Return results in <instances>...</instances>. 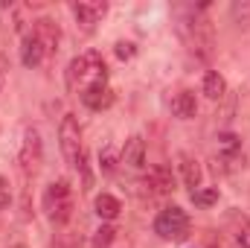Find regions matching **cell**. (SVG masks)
I'll use <instances>...</instances> for the list:
<instances>
[{
  "instance_id": "4",
  "label": "cell",
  "mask_w": 250,
  "mask_h": 248,
  "mask_svg": "<svg viewBox=\"0 0 250 248\" xmlns=\"http://www.w3.org/2000/svg\"><path fill=\"white\" fill-rule=\"evenodd\" d=\"M41 158H44L41 134H38V128H26L23 131V143H21V155H18L23 175H35L38 167H41Z\"/></svg>"
},
{
  "instance_id": "22",
  "label": "cell",
  "mask_w": 250,
  "mask_h": 248,
  "mask_svg": "<svg viewBox=\"0 0 250 248\" xmlns=\"http://www.w3.org/2000/svg\"><path fill=\"white\" fill-rule=\"evenodd\" d=\"M99 161H102V170H105V173H114V170H117V158H114L111 149H105V152L99 155Z\"/></svg>"
},
{
  "instance_id": "3",
  "label": "cell",
  "mask_w": 250,
  "mask_h": 248,
  "mask_svg": "<svg viewBox=\"0 0 250 248\" xmlns=\"http://www.w3.org/2000/svg\"><path fill=\"white\" fill-rule=\"evenodd\" d=\"M59 143H62L64 161L76 167L84 149H82V128H79V120L73 114H64L62 125H59Z\"/></svg>"
},
{
  "instance_id": "12",
  "label": "cell",
  "mask_w": 250,
  "mask_h": 248,
  "mask_svg": "<svg viewBox=\"0 0 250 248\" xmlns=\"http://www.w3.org/2000/svg\"><path fill=\"white\" fill-rule=\"evenodd\" d=\"M178 161H181L184 184H187L192 193H195V190H201V175H204V173H201V164H198L192 155H187V152H181V158H178Z\"/></svg>"
},
{
  "instance_id": "9",
  "label": "cell",
  "mask_w": 250,
  "mask_h": 248,
  "mask_svg": "<svg viewBox=\"0 0 250 248\" xmlns=\"http://www.w3.org/2000/svg\"><path fill=\"white\" fill-rule=\"evenodd\" d=\"M143 184L151 187V193L163 196V193H172V190H175V175H172V170H169L166 164H157V167L148 173V178H146Z\"/></svg>"
},
{
  "instance_id": "18",
  "label": "cell",
  "mask_w": 250,
  "mask_h": 248,
  "mask_svg": "<svg viewBox=\"0 0 250 248\" xmlns=\"http://www.w3.org/2000/svg\"><path fill=\"white\" fill-rule=\"evenodd\" d=\"M230 222L236 225V240L239 248H250V219L242 213H230Z\"/></svg>"
},
{
  "instance_id": "6",
  "label": "cell",
  "mask_w": 250,
  "mask_h": 248,
  "mask_svg": "<svg viewBox=\"0 0 250 248\" xmlns=\"http://www.w3.org/2000/svg\"><path fill=\"white\" fill-rule=\"evenodd\" d=\"M32 35L41 41L44 53H56L59 50V41H62V29L53 18H38L35 26H32Z\"/></svg>"
},
{
  "instance_id": "19",
  "label": "cell",
  "mask_w": 250,
  "mask_h": 248,
  "mask_svg": "<svg viewBox=\"0 0 250 248\" xmlns=\"http://www.w3.org/2000/svg\"><path fill=\"white\" fill-rule=\"evenodd\" d=\"M218 146H221V152L233 161V158L239 155V149H242V140H239L233 131H224V134H218Z\"/></svg>"
},
{
  "instance_id": "13",
  "label": "cell",
  "mask_w": 250,
  "mask_h": 248,
  "mask_svg": "<svg viewBox=\"0 0 250 248\" xmlns=\"http://www.w3.org/2000/svg\"><path fill=\"white\" fill-rule=\"evenodd\" d=\"M172 114L178 120H192L198 114V102H195V94L192 91H181L175 99H172Z\"/></svg>"
},
{
  "instance_id": "8",
  "label": "cell",
  "mask_w": 250,
  "mask_h": 248,
  "mask_svg": "<svg viewBox=\"0 0 250 248\" xmlns=\"http://www.w3.org/2000/svg\"><path fill=\"white\" fill-rule=\"evenodd\" d=\"M111 99H114V94H111V88H108L105 82H90V85L82 91V102H84L87 108H93V111L108 108Z\"/></svg>"
},
{
  "instance_id": "24",
  "label": "cell",
  "mask_w": 250,
  "mask_h": 248,
  "mask_svg": "<svg viewBox=\"0 0 250 248\" xmlns=\"http://www.w3.org/2000/svg\"><path fill=\"white\" fill-rule=\"evenodd\" d=\"M6 70H9V64H6V59L0 56V91H3V82H6Z\"/></svg>"
},
{
  "instance_id": "11",
  "label": "cell",
  "mask_w": 250,
  "mask_h": 248,
  "mask_svg": "<svg viewBox=\"0 0 250 248\" xmlns=\"http://www.w3.org/2000/svg\"><path fill=\"white\" fill-rule=\"evenodd\" d=\"M93 207H96V216H99L102 222H114V219L120 216V210H123L120 198L111 196V193H99V196L93 198Z\"/></svg>"
},
{
  "instance_id": "7",
  "label": "cell",
  "mask_w": 250,
  "mask_h": 248,
  "mask_svg": "<svg viewBox=\"0 0 250 248\" xmlns=\"http://www.w3.org/2000/svg\"><path fill=\"white\" fill-rule=\"evenodd\" d=\"M212 47H215V35H212V24L209 21H195L192 24V50L201 56V59H209L212 56Z\"/></svg>"
},
{
  "instance_id": "20",
  "label": "cell",
  "mask_w": 250,
  "mask_h": 248,
  "mask_svg": "<svg viewBox=\"0 0 250 248\" xmlns=\"http://www.w3.org/2000/svg\"><path fill=\"white\" fill-rule=\"evenodd\" d=\"M192 201L198 207H212L218 201V187H204V190H195L192 193Z\"/></svg>"
},
{
  "instance_id": "5",
  "label": "cell",
  "mask_w": 250,
  "mask_h": 248,
  "mask_svg": "<svg viewBox=\"0 0 250 248\" xmlns=\"http://www.w3.org/2000/svg\"><path fill=\"white\" fill-rule=\"evenodd\" d=\"M108 12V3H99V0H84V3H73V15H76V24L84 29V32H93L99 18Z\"/></svg>"
},
{
  "instance_id": "16",
  "label": "cell",
  "mask_w": 250,
  "mask_h": 248,
  "mask_svg": "<svg viewBox=\"0 0 250 248\" xmlns=\"http://www.w3.org/2000/svg\"><path fill=\"white\" fill-rule=\"evenodd\" d=\"M82 79H87V62H84V56H79V59H73V62L67 64V88L76 91V85Z\"/></svg>"
},
{
  "instance_id": "10",
  "label": "cell",
  "mask_w": 250,
  "mask_h": 248,
  "mask_svg": "<svg viewBox=\"0 0 250 248\" xmlns=\"http://www.w3.org/2000/svg\"><path fill=\"white\" fill-rule=\"evenodd\" d=\"M123 164H125V167H131V170H140V167L146 164V143H143V137H140V134H131V137L125 140Z\"/></svg>"
},
{
  "instance_id": "26",
  "label": "cell",
  "mask_w": 250,
  "mask_h": 248,
  "mask_svg": "<svg viewBox=\"0 0 250 248\" xmlns=\"http://www.w3.org/2000/svg\"><path fill=\"white\" fill-rule=\"evenodd\" d=\"M248 24H250V21H248Z\"/></svg>"
},
{
  "instance_id": "23",
  "label": "cell",
  "mask_w": 250,
  "mask_h": 248,
  "mask_svg": "<svg viewBox=\"0 0 250 248\" xmlns=\"http://www.w3.org/2000/svg\"><path fill=\"white\" fill-rule=\"evenodd\" d=\"M9 201H12L9 181H6V178H0V210H6V207H9Z\"/></svg>"
},
{
  "instance_id": "1",
  "label": "cell",
  "mask_w": 250,
  "mask_h": 248,
  "mask_svg": "<svg viewBox=\"0 0 250 248\" xmlns=\"http://www.w3.org/2000/svg\"><path fill=\"white\" fill-rule=\"evenodd\" d=\"M44 210L56 225H67L73 219V190L67 178H59L44 193Z\"/></svg>"
},
{
  "instance_id": "2",
  "label": "cell",
  "mask_w": 250,
  "mask_h": 248,
  "mask_svg": "<svg viewBox=\"0 0 250 248\" xmlns=\"http://www.w3.org/2000/svg\"><path fill=\"white\" fill-rule=\"evenodd\" d=\"M154 234H157V237H163V240H175V243L187 240V237H189V216H187V210H184V207H178V204H172V207L160 210V213H157V219H154Z\"/></svg>"
},
{
  "instance_id": "17",
  "label": "cell",
  "mask_w": 250,
  "mask_h": 248,
  "mask_svg": "<svg viewBox=\"0 0 250 248\" xmlns=\"http://www.w3.org/2000/svg\"><path fill=\"white\" fill-rule=\"evenodd\" d=\"M114 240H117V228H114L111 222H105V225L96 228V234H93V240H90V248H111Z\"/></svg>"
},
{
  "instance_id": "21",
  "label": "cell",
  "mask_w": 250,
  "mask_h": 248,
  "mask_svg": "<svg viewBox=\"0 0 250 248\" xmlns=\"http://www.w3.org/2000/svg\"><path fill=\"white\" fill-rule=\"evenodd\" d=\"M134 53H137V50H134V44H131V41H117V56H120L123 62L134 59Z\"/></svg>"
},
{
  "instance_id": "14",
  "label": "cell",
  "mask_w": 250,
  "mask_h": 248,
  "mask_svg": "<svg viewBox=\"0 0 250 248\" xmlns=\"http://www.w3.org/2000/svg\"><path fill=\"white\" fill-rule=\"evenodd\" d=\"M44 47H41V41L35 38V35H26L23 38V44H21V62L26 64V67H38V64L44 62Z\"/></svg>"
},
{
  "instance_id": "25",
  "label": "cell",
  "mask_w": 250,
  "mask_h": 248,
  "mask_svg": "<svg viewBox=\"0 0 250 248\" xmlns=\"http://www.w3.org/2000/svg\"><path fill=\"white\" fill-rule=\"evenodd\" d=\"M209 248H221V246H215V243H209Z\"/></svg>"
},
{
  "instance_id": "15",
  "label": "cell",
  "mask_w": 250,
  "mask_h": 248,
  "mask_svg": "<svg viewBox=\"0 0 250 248\" xmlns=\"http://www.w3.org/2000/svg\"><path fill=\"white\" fill-rule=\"evenodd\" d=\"M204 94L209 99H221L227 94V82H224V76L218 70H207V76H204Z\"/></svg>"
}]
</instances>
